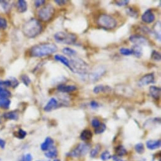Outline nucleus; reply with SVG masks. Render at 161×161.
Here are the masks:
<instances>
[{"instance_id":"obj_1","label":"nucleus","mask_w":161,"mask_h":161,"mask_svg":"<svg viewBox=\"0 0 161 161\" xmlns=\"http://www.w3.org/2000/svg\"><path fill=\"white\" fill-rule=\"evenodd\" d=\"M58 50L56 45L52 43L40 44L34 46L30 50V54L32 57L41 58L49 56L54 53Z\"/></svg>"},{"instance_id":"obj_2","label":"nucleus","mask_w":161,"mask_h":161,"mask_svg":"<svg viewBox=\"0 0 161 161\" xmlns=\"http://www.w3.org/2000/svg\"><path fill=\"white\" fill-rule=\"evenodd\" d=\"M42 31V26L40 22L36 19H31L22 27L24 34L29 38H34L39 35Z\"/></svg>"},{"instance_id":"obj_3","label":"nucleus","mask_w":161,"mask_h":161,"mask_svg":"<svg viewBox=\"0 0 161 161\" xmlns=\"http://www.w3.org/2000/svg\"><path fill=\"white\" fill-rule=\"evenodd\" d=\"M71 71L80 75H86L89 70L88 64L82 59L75 58L69 61Z\"/></svg>"},{"instance_id":"obj_4","label":"nucleus","mask_w":161,"mask_h":161,"mask_svg":"<svg viewBox=\"0 0 161 161\" xmlns=\"http://www.w3.org/2000/svg\"><path fill=\"white\" fill-rule=\"evenodd\" d=\"M97 25L106 30L114 29L117 25V22L112 16L108 14L101 15L97 20Z\"/></svg>"},{"instance_id":"obj_5","label":"nucleus","mask_w":161,"mask_h":161,"mask_svg":"<svg viewBox=\"0 0 161 161\" xmlns=\"http://www.w3.org/2000/svg\"><path fill=\"white\" fill-rule=\"evenodd\" d=\"M54 37L57 42L68 45L74 44L76 41L75 34L66 32H58L54 34Z\"/></svg>"},{"instance_id":"obj_6","label":"nucleus","mask_w":161,"mask_h":161,"mask_svg":"<svg viewBox=\"0 0 161 161\" xmlns=\"http://www.w3.org/2000/svg\"><path fill=\"white\" fill-rule=\"evenodd\" d=\"M91 148V145L89 143H80L69 153V155L75 158H79L86 155Z\"/></svg>"},{"instance_id":"obj_7","label":"nucleus","mask_w":161,"mask_h":161,"mask_svg":"<svg viewBox=\"0 0 161 161\" xmlns=\"http://www.w3.org/2000/svg\"><path fill=\"white\" fill-rule=\"evenodd\" d=\"M55 12L54 8L51 5H47L38 11L37 15L42 21L48 22L54 16Z\"/></svg>"},{"instance_id":"obj_8","label":"nucleus","mask_w":161,"mask_h":161,"mask_svg":"<svg viewBox=\"0 0 161 161\" xmlns=\"http://www.w3.org/2000/svg\"><path fill=\"white\" fill-rule=\"evenodd\" d=\"M155 82V76L153 73H148L143 76L138 82V86L139 87H144L150 84Z\"/></svg>"},{"instance_id":"obj_9","label":"nucleus","mask_w":161,"mask_h":161,"mask_svg":"<svg viewBox=\"0 0 161 161\" xmlns=\"http://www.w3.org/2000/svg\"><path fill=\"white\" fill-rule=\"evenodd\" d=\"M106 69L103 66H99L96 69H94L91 75H89V79L91 82H95L102 77L104 74L106 73Z\"/></svg>"},{"instance_id":"obj_10","label":"nucleus","mask_w":161,"mask_h":161,"mask_svg":"<svg viewBox=\"0 0 161 161\" xmlns=\"http://www.w3.org/2000/svg\"><path fill=\"white\" fill-rule=\"evenodd\" d=\"M129 40L131 42L135 44L136 46H140V45H147L148 44L147 39L142 35H139V34L131 35L130 37Z\"/></svg>"},{"instance_id":"obj_11","label":"nucleus","mask_w":161,"mask_h":161,"mask_svg":"<svg viewBox=\"0 0 161 161\" xmlns=\"http://www.w3.org/2000/svg\"><path fill=\"white\" fill-rule=\"evenodd\" d=\"M155 19V17L153 12L150 9L146 10L142 15V20L146 24H151L153 22Z\"/></svg>"},{"instance_id":"obj_12","label":"nucleus","mask_w":161,"mask_h":161,"mask_svg":"<svg viewBox=\"0 0 161 161\" xmlns=\"http://www.w3.org/2000/svg\"><path fill=\"white\" fill-rule=\"evenodd\" d=\"M54 140L51 137H47L44 142L41 145V148L42 151L46 152L49 150L50 148H51L53 147H54Z\"/></svg>"},{"instance_id":"obj_13","label":"nucleus","mask_w":161,"mask_h":161,"mask_svg":"<svg viewBox=\"0 0 161 161\" xmlns=\"http://www.w3.org/2000/svg\"><path fill=\"white\" fill-rule=\"evenodd\" d=\"M58 91L63 93L72 92L77 90V87L75 86H66L64 84H60L58 86Z\"/></svg>"},{"instance_id":"obj_14","label":"nucleus","mask_w":161,"mask_h":161,"mask_svg":"<svg viewBox=\"0 0 161 161\" xmlns=\"http://www.w3.org/2000/svg\"><path fill=\"white\" fill-rule=\"evenodd\" d=\"M58 106V103L57 100L55 98H51L44 108V110L46 112H50L56 109Z\"/></svg>"},{"instance_id":"obj_15","label":"nucleus","mask_w":161,"mask_h":161,"mask_svg":"<svg viewBox=\"0 0 161 161\" xmlns=\"http://www.w3.org/2000/svg\"><path fill=\"white\" fill-rule=\"evenodd\" d=\"M160 92H161V89L158 87L152 86L149 88V93L150 96L155 100L158 99V98L160 97Z\"/></svg>"},{"instance_id":"obj_16","label":"nucleus","mask_w":161,"mask_h":161,"mask_svg":"<svg viewBox=\"0 0 161 161\" xmlns=\"http://www.w3.org/2000/svg\"><path fill=\"white\" fill-rule=\"evenodd\" d=\"M111 91H112V89L109 86H103L101 84L96 86L93 89V92L96 94H98L101 92L108 93V92H110Z\"/></svg>"},{"instance_id":"obj_17","label":"nucleus","mask_w":161,"mask_h":161,"mask_svg":"<svg viewBox=\"0 0 161 161\" xmlns=\"http://www.w3.org/2000/svg\"><path fill=\"white\" fill-rule=\"evenodd\" d=\"M92 133L90 130L86 129L82 131V133H80V138L82 141L84 142H88L91 140L92 138Z\"/></svg>"},{"instance_id":"obj_18","label":"nucleus","mask_w":161,"mask_h":161,"mask_svg":"<svg viewBox=\"0 0 161 161\" xmlns=\"http://www.w3.org/2000/svg\"><path fill=\"white\" fill-rule=\"evenodd\" d=\"M54 59H55V60L63 63L65 66L68 68L71 71V68L70 66L69 61L65 56H64L63 55H60V54H56L54 56Z\"/></svg>"},{"instance_id":"obj_19","label":"nucleus","mask_w":161,"mask_h":161,"mask_svg":"<svg viewBox=\"0 0 161 161\" xmlns=\"http://www.w3.org/2000/svg\"><path fill=\"white\" fill-rule=\"evenodd\" d=\"M147 147L150 150H155L160 147L161 142L160 140H148L146 142Z\"/></svg>"},{"instance_id":"obj_20","label":"nucleus","mask_w":161,"mask_h":161,"mask_svg":"<svg viewBox=\"0 0 161 161\" xmlns=\"http://www.w3.org/2000/svg\"><path fill=\"white\" fill-rule=\"evenodd\" d=\"M3 116L6 119L16 121L19 119V113L16 111H9V112H7V113H4Z\"/></svg>"},{"instance_id":"obj_21","label":"nucleus","mask_w":161,"mask_h":161,"mask_svg":"<svg viewBox=\"0 0 161 161\" xmlns=\"http://www.w3.org/2000/svg\"><path fill=\"white\" fill-rule=\"evenodd\" d=\"M17 8L19 13H24L27 10V3L24 0H19L17 3Z\"/></svg>"},{"instance_id":"obj_22","label":"nucleus","mask_w":161,"mask_h":161,"mask_svg":"<svg viewBox=\"0 0 161 161\" xmlns=\"http://www.w3.org/2000/svg\"><path fill=\"white\" fill-rule=\"evenodd\" d=\"M58 152L56 147H53L45 153V156L49 158H54L58 156Z\"/></svg>"},{"instance_id":"obj_23","label":"nucleus","mask_w":161,"mask_h":161,"mask_svg":"<svg viewBox=\"0 0 161 161\" xmlns=\"http://www.w3.org/2000/svg\"><path fill=\"white\" fill-rule=\"evenodd\" d=\"M11 101L8 98L0 97V108L7 109L10 108Z\"/></svg>"},{"instance_id":"obj_24","label":"nucleus","mask_w":161,"mask_h":161,"mask_svg":"<svg viewBox=\"0 0 161 161\" xmlns=\"http://www.w3.org/2000/svg\"><path fill=\"white\" fill-rule=\"evenodd\" d=\"M153 34L155 36V38L158 39L159 41H160V22H157L154 27H153Z\"/></svg>"},{"instance_id":"obj_25","label":"nucleus","mask_w":161,"mask_h":161,"mask_svg":"<svg viewBox=\"0 0 161 161\" xmlns=\"http://www.w3.org/2000/svg\"><path fill=\"white\" fill-rule=\"evenodd\" d=\"M131 50H132L133 54H134V56L138 58H140L143 55V50L142 47L140 46H136V45L133 46Z\"/></svg>"},{"instance_id":"obj_26","label":"nucleus","mask_w":161,"mask_h":161,"mask_svg":"<svg viewBox=\"0 0 161 161\" xmlns=\"http://www.w3.org/2000/svg\"><path fill=\"white\" fill-rule=\"evenodd\" d=\"M115 152H116V155L119 157L124 156V155H125L127 153L126 149L123 145H121L118 146L116 148Z\"/></svg>"},{"instance_id":"obj_27","label":"nucleus","mask_w":161,"mask_h":161,"mask_svg":"<svg viewBox=\"0 0 161 161\" xmlns=\"http://www.w3.org/2000/svg\"><path fill=\"white\" fill-rule=\"evenodd\" d=\"M126 12L129 16L133 18H137L138 17V12H137V10L133 9L131 7L127 8L126 9Z\"/></svg>"},{"instance_id":"obj_28","label":"nucleus","mask_w":161,"mask_h":161,"mask_svg":"<svg viewBox=\"0 0 161 161\" xmlns=\"http://www.w3.org/2000/svg\"><path fill=\"white\" fill-rule=\"evenodd\" d=\"M11 96H12V93L9 91L5 89L2 87H0V97L8 98L11 97Z\"/></svg>"},{"instance_id":"obj_29","label":"nucleus","mask_w":161,"mask_h":161,"mask_svg":"<svg viewBox=\"0 0 161 161\" xmlns=\"http://www.w3.org/2000/svg\"><path fill=\"white\" fill-rule=\"evenodd\" d=\"M63 53L69 56H74L76 54V51L69 47H64L63 49Z\"/></svg>"},{"instance_id":"obj_30","label":"nucleus","mask_w":161,"mask_h":161,"mask_svg":"<svg viewBox=\"0 0 161 161\" xmlns=\"http://www.w3.org/2000/svg\"><path fill=\"white\" fill-rule=\"evenodd\" d=\"M101 150V146L99 145H96L95 147H94L91 150V152H90V155H91V157L92 158H94L96 157L98 154H99V152Z\"/></svg>"},{"instance_id":"obj_31","label":"nucleus","mask_w":161,"mask_h":161,"mask_svg":"<svg viewBox=\"0 0 161 161\" xmlns=\"http://www.w3.org/2000/svg\"><path fill=\"white\" fill-rule=\"evenodd\" d=\"M135 149L136 150V152L140 154L143 153L145 152V147L143 143H139L135 145Z\"/></svg>"},{"instance_id":"obj_32","label":"nucleus","mask_w":161,"mask_h":161,"mask_svg":"<svg viewBox=\"0 0 161 161\" xmlns=\"http://www.w3.org/2000/svg\"><path fill=\"white\" fill-rule=\"evenodd\" d=\"M106 129V126L104 123H101V125L96 128H95V133L96 134H101Z\"/></svg>"},{"instance_id":"obj_33","label":"nucleus","mask_w":161,"mask_h":161,"mask_svg":"<svg viewBox=\"0 0 161 161\" xmlns=\"http://www.w3.org/2000/svg\"><path fill=\"white\" fill-rule=\"evenodd\" d=\"M27 135V132L24 131L23 129H19L15 133V136H17L19 139L24 138Z\"/></svg>"},{"instance_id":"obj_34","label":"nucleus","mask_w":161,"mask_h":161,"mask_svg":"<svg viewBox=\"0 0 161 161\" xmlns=\"http://www.w3.org/2000/svg\"><path fill=\"white\" fill-rule=\"evenodd\" d=\"M21 80L22 82L25 84V86H29V85L31 83V78L29 77V76H27L25 74H24L21 76Z\"/></svg>"},{"instance_id":"obj_35","label":"nucleus","mask_w":161,"mask_h":161,"mask_svg":"<svg viewBox=\"0 0 161 161\" xmlns=\"http://www.w3.org/2000/svg\"><path fill=\"white\" fill-rule=\"evenodd\" d=\"M111 153L108 150H106L104 152H103L101 155V158L102 159V160L103 161H106V160H108L109 159H110L111 158Z\"/></svg>"},{"instance_id":"obj_36","label":"nucleus","mask_w":161,"mask_h":161,"mask_svg":"<svg viewBox=\"0 0 161 161\" xmlns=\"http://www.w3.org/2000/svg\"><path fill=\"white\" fill-rule=\"evenodd\" d=\"M119 52L121 54L124 56H130L133 54L132 50L128 48H125V47H122L119 49Z\"/></svg>"},{"instance_id":"obj_37","label":"nucleus","mask_w":161,"mask_h":161,"mask_svg":"<svg viewBox=\"0 0 161 161\" xmlns=\"http://www.w3.org/2000/svg\"><path fill=\"white\" fill-rule=\"evenodd\" d=\"M8 23L5 18L0 17V30H5L7 28Z\"/></svg>"},{"instance_id":"obj_38","label":"nucleus","mask_w":161,"mask_h":161,"mask_svg":"<svg viewBox=\"0 0 161 161\" xmlns=\"http://www.w3.org/2000/svg\"><path fill=\"white\" fill-rule=\"evenodd\" d=\"M152 58L153 61H160L161 59V56L160 53L156 51H153L152 53Z\"/></svg>"},{"instance_id":"obj_39","label":"nucleus","mask_w":161,"mask_h":161,"mask_svg":"<svg viewBox=\"0 0 161 161\" xmlns=\"http://www.w3.org/2000/svg\"><path fill=\"white\" fill-rule=\"evenodd\" d=\"M0 5H2L3 9L7 12L10 8V4L7 1H0Z\"/></svg>"},{"instance_id":"obj_40","label":"nucleus","mask_w":161,"mask_h":161,"mask_svg":"<svg viewBox=\"0 0 161 161\" xmlns=\"http://www.w3.org/2000/svg\"><path fill=\"white\" fill-rule=\"evenodd\" d=\"M0 86L7 87H10L12 86V82L10 80H5V81H3V80H1V81H0Z\"/></svg>"},{"instance_id":"obj_41","label":"nucleus","mask_w":161,"mask_h":161,"mask_svg":"<svg viewBox=\"0 0 161 161\" xmlns=\"http://www.w3.org/2000/svg\"><path fill=\"white\" fill-rule=\"evenodd\" d=\"M129 0H122V1H116V5L119 7H124L129 3Z\"/></svg>"},{"instance_id":"obj_42","label":"nucleus","mask_w":161,"mask_h":161,"mask_svg":"<svg viewBox=\"0 0 161 161\" xmlns=\"http://www.w3.org/2000/svg\"><path fill=\"white\" fill-rule=\"evenodd\" d=\"M10 80L11 81V82H12V87L14 89L16 88V87L19 86V82L18 80H17V78H14V77H11Z\"/></svg>"},{"instance_id":"obj_43","label":"nucleus","mask_w":161,"mask_h":161,"mask_svg":"<svg viewBox=\"0 0 161 161\" xmlns=\"http://www.w3.org/2000/svg\"><path fill=\"white\" fill-rule=\"evenodd\" d=\"M101 125V122L99 121V120L97 118H94L92 120V126L94 128H97L99 125Z\"/></svg>"},{"instance_id":"obj_44","label":"nucleus","mask_w":161,"mask_h":161,"mask_svg":"<svg viewBox=\"0 0 161 161\" xmlns=\"http://www.w3.org/2000/svg\"><path fill=\"white\" fill-rule=\"evenodd\" d=\"M22 160L23 161H32V156L30 153H27L23 157Z\"/></svg>"},{"instance_id":"obj_45","label":"nucleus","mask_w":161,"mask_h":161,"mask_svg":"<svg viewBox=\"0 0 161 161\" xmlns=\"http://www.w3.org/2000/svg\"><path fill=\"white\" fill-rule=\"evenodd\" d=\"M45 2L46 1H44V0H37V1H35V7L36 8H38L41 5H44Z\"/></svg>"},{"instance_id":"obj_46","label":"nucleus","mask_w":161,"mask_h":161,"mask_svg":"<svg viewBox=\"0 0 161 161\" xmlns=\"http://www.w3.org/2000/svg\"><path fill=\"white\" fill-rule=\"evenodd\" d=\"M90 106L92 109H97L99 107V104L97 102L95 101H92L90 103Z\"/></svg>"},{"instance_id":"obj_47","label":"nucleus","mask_w":161,"mask_h":161,"mask_svg":"<svg viewBox=\"0 0 161 161\" xmlns=\"http://www.w3.org/2000/svg\"><path fill=\"white\" fill-rule=\"evenodd\" d=\"M54 2L59 6H63L67 3V1H65V0H55Z\"/></svg>"},{"instance_id":"obj_48","label":"nucleus","mask_w":161,"mask_h":161,"mask_svg":"<svg viewBox=\"0 0 161 161\" xmlns=\"http://www.w3.org/2000/svg\"><path fill=\"white\" fill-rule=\"evenodd\" d=\"M6 146V142L3 139L0 138V147L2 148H5Z\"/></svg>"},{"instance_id":"obj_49","label":"nucleus","mask_w":161,"mask_h":161,"mask_svg":"<svg viewBox=\"0 0 161 161\" xmlns=\"http://www.w3.org/2000/svg\"><path fill=\"white\" fill-rule=\"evenodd\" d=\"M53 161H61L59 159H55L54 160H53Z\"/></svg>"},{"instance_id":"obj_50","label":"nucleus","mask_w":161,"mask_h":161,"mask_svg":"<svg viewBox=\"0 0 161 161\" xmlns=\"http://www.w3.org/2000/svg\"><path fill=\"white\" fill-rule=\"evenodd\" d=\"M19 161H23V160L22 159V160H19Z\"/></svg>"},{"instance_id":"obj_51","label":"nucleus","mask_w":161,"mask_h":161,"mask_svg":"<svg viewBox=\"0 0 161 161\" xmlns=\"http://www.w3.org/2000/svg\"><path fill=\"white\" fill-rule=\"evenodd\" d=\"M0 160H1V158H0Z\"/></svg>"}]
</instances>
